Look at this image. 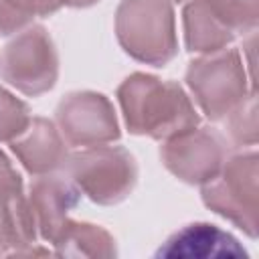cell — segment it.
<instances>
[{
  "label": "cell",
  "instance_id": "obj_1",
  "mask_svg": "<svg viewBox=\"0 0 259 259\" xmlns=\"http://www.w3.org/2000/svg\"><path fill=\"white\" fill-rule=\"evenodd\" d=\"M117 97L134 134L168 140L198 125V113L190 99L172 81L136 73L121 83Z\"/></svg>",
  "mask_w": 259,
  "mask_h": 259
},
{
  "label": "cell",
  "instance_id": "obj_2",
  "mask_svg": "<svg viewBox=\"0 0 259 259\" xmlns=\"http://www.w3.org/2000/svg\"><path fill=\"white\" fill-rule=\"evenodd\" d=\"M125 53L150 65H164L176 55L174 14L168 0H123L115 18Z\"/></svg>",
  "mask_w": 259,
  "mask_h": 259
},
{
  "label": "cell",
  "instance_id": "obj_3",
  "mask_svg": "<svg viewBox=\"0 0 259 259\" xmlns=\"http://www.w3.org/2000/svg\"><path fill=\"white\" fill-rule=\"evenodd\" d=\"M67 174L93 202L115 204L123 200L138 178L132 154L117 146H91L67 158Z\"/></svg>",
  "mask_w": 259,
  "mask_h": 259
},
{
  "label": "cell",
  "instance_id": "obj_4",
  "mask_svg": "<svg viewBox=\"0 0 259 259\" xmlns=\"http://www.w3.org/2000/svg\"><path fill=\"white\" fill-rule=\"evenodd\" d=\"M202 200L208 208L235 223L249 237H257V156H237L204 182Z\"/></svg>",
  "mask_w": 259,
  "mask_h": 259
},
{
  "label": "cell",
  "instance_id": "obj_5",
  "mask_svg": "<svg viewBox=\"0 0 259 259\" xmlns=\"http://www.w3.org/2000/svg\"><path fill=\"white\" fill-rule=\"evenodd\" d=\"M186 81L210 119H223L245 99V71L237 51H214L190 63Z\"/></svg>",
  "mask_w": 259,
  "mask_h": 259
},
{
  "label": "cell",
  "instance_id": "obj_6",
  "mask_svg": "<svg viewBox=\"0 0 259 259\" xmlns=\"http://www.w3.org/2000/svg\"><path fill=\"white\" fill-rule=\"evenodd\" d=\"M2 75L26 95L45 93L57 79V53L42 26L20 32L4 51Z\"/></svg>",
  "mask_w": 259,
  "mask_h": 259
},
{
  "label": "cell",
  "instance_id": "obj_7",
  "mask_svg": "<svg viewBox=\"0 0 259 259\" xmlns=\"http://www.w3.org/2000/svg\"><path fill=\"white\" fill-rule=\"evenodd\" d=\"M57 121L73 146H99L119 138L115 111L99 93L67 95L57 109Z\"/></svg>",
  "mask_w": 259,
  "mask_h": 259
},
{
  "label": "cell",
  "instance_id": "obj_8",
  "mask_svg": "<svg viewBox=\"0 0 259 259\" xmlns=\"http://www.w3.org/2000/svg\"><path fill=\"white\" fill-rule=\"evenodd\" d=\"M162 160L180 180L204 184L223 168L225 146L217 134L192 127L168 138L162 148Z\"/></svg>",
  "mask_w": 259,
  "mask_h": 259
},
{
  "label": "cell",
  "instance_id": "obj_9",
  "mask_svg": "<svg viewBox=\"0 0 259 259\" xmlns=\"http://www.w3.org/2000/svg\"><path fill=\"white\" fill-rule=\"evenodd\" d=\"M156 257L166 259H241L247 251L227 231L208 225L194 223L174 233L158 251Z\"/></svg>",
  "mask_w": 259,
  "mask_h": 259
},
{
  "label": "cell",
  "instance_id": "obj_10",
  "mask_svg": "<svg viewBox=\"0 0 259 259\" xmlns=\"http://www.w3.org/2000/svg\"><path fill=\"white\" fill-rule=\"evenodd\" d=\"M79 194L65 178L45 174L30 186V208L36 219L38 233L53 243L69 221V210L77 204Z\"/></svg>",
  "mask_w": 259,
  "mask_h": 259
},
{
  "label": "cell",
  "instance_id": "obj_11",
  "mask_svg": "<svg viewBox=\"0 0 259 259\" xmlns=\"http://www.w3.org/2000/svg\"><path fill=\"white\" fill-rule=\"evenodd\" d=\"M12 150L26 170L36 176H45L63 168L69 158L59 132L42 117L30 119L26 130L12 140Z\"/></svg>",
  "mask_w": 259,
  "mask_h": 259
},
{
  "label": "cell",
  "instance_id": "obj_12",
  "mask_svg": "<svg viewBox=\"0 0 259 259\" xmlns=\"http://www.w3.org/2000/svg\"><path fill=\"white\" fill-rule=\"evenodd\" d=\"M38 227L30 202L22 196L0 204V255H30Z\"/></svg>",
  "mask_w": 259,
  "mask_h": 259
},
{
  "label": "cell",
  "instance_id": "obj_13",
  "mask_svg": "<svg viewBox=\"0 0 259 259\" xmlns=\"http://www.w3.org/2000/svg\"><path fill=\"white\" fill-rule=\"evenodd\" d=\"M184 30L188 51L214 53L231 42L233 32L212 14L204 0H194L184 10Z\"/></svg>",
  "mask_w": 259,
  "mask_h": 259
},
{
  "label": "cell",
  "instance_id": "obj_14",
  "mask_svg": "<svg viewBox=\"0 0 259 259\" xmlns=\"http://www.w3.org/2000/svg\"><path fill=\"white\" fill-rule=\"evenodd\" d=\"M55 253L63 257H113L115 241L107 231L89 223L67 221L59 237L53 241Z\"/></svg>",
  "mask_w": 259,
  "mask_h": 259
},
{
  "label": "cell",
  "instance_id": "obj_15",
  "mask_svg": "<svg viewBox=\"0 0 259 259\" xmlns=\"http://www.w3.org/2000/svg\"><path fill=\"white\" fill-rule=\"evenodd\" d=\"M63 0H0V34H10L24 28L34 16H47Z\"/></svg>",
  "mask_w": 259,
  "mask_h": 259
},
{
  "label": "cell",
  "instance_id": "obj_16",
  "mask_svg": "<svg viewBox=\"0 0 259 259\" xmlns=\"http://www.w3.org/2000/svg\"><path fill=\"white\" fill-rule=\"evenodd\" d=\"M212 14L235 34L257 24V0H204Z\"/></svg>",
  "mask_w": 259,
  "mask_h": 259
},
{
  "label": "cell",
  "instance_id": "obj_17",
  "mask_svg": "<svg viewBox=\"0 0 259 259\" xmlns=\"http://www.w3.org/2000/svg\"><path fill=\"white\" fill-rule=\"evenodd\" d=\"M28 123V107L8 91L0 89V140L12 142L26 130Z\"/></svg>",
  "mask_w": 259,
  "mask_h": 259
},
{
  "label": "cell",
  "instance_id": "obj_18",
  "mask_svg": "<svg viewBox=\"0 0 259 259\" xmlns=\"http://www.w3.org/2000/svg\"><path fill=\"white\" fill-rule=\"evenodd\" d=\"M22 196V180L20 174L10 166L6 156L0 152V204L10 202Z\"/></svg>",
  "mask_w": 259,
  "mask_h": 259
},
{
  "label": "cell",
  "instance_id": "obj_19",
  "mask_svg": "<svg viewBox=\"0 0 259 259\" xmlns=\"http://www.w3.org/2000/svg\"><path fill=\"white\" fill-rule=\"evenodd\" d=\"M93 2H99V0H63V4H69V6H89Z\"/></svg>",
  "mask_w": 259,
  "mask_h": 259
},
{
  "label": "cell",
  "instance_id": "obj_20",
  "mask_svg": "<svg viewBox=\"0 0 259 259\" xmlns=\"http://www.w3.org/2000/svg\"><path fill=\"white\" fill-rule=\"evenodd\" d=\"M176 2H182V0H176Z\"/></svg>",
  "mask_w": 259,
  "mask_h": 259
}]
</instances>
